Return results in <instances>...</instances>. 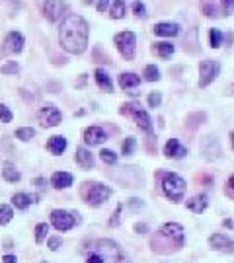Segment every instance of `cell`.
<instances>
[{
  "label": "cell",
  "instance_id": "obj_1",
  "mask_svg": "<svg viewBox=\"0 0 234 263\" xmlns=\"http://www.w3.org/2000/svg\"><path fill=\"white\" fill-rule=\"evenodd\" d=\"M59 39L65 51H69L72 55H80L86 51L88 45V23L82 16L70 14L63 20L61 31H59Z\"/></svg>",
  "mask_w": 234,
  "mask_h": 263
},
{
  "label": "cell",
  "instance_id": "obj_2",
  "mask_svg": "<svg viewBox=\"0 0 234 263\" xmlns=\"http://www.w3.org/2000/svg\"><path fill=\"white\" fill-rule=\"evenodd\" d=\"M98 256L102 258L104 263H129V258L125 256V252L112 240H98Z\"/></svg>",
  "mask_w": 234,
  "mask_h": 263
},
{
  "label": "cell",
  "instance_id": "obj_3",
  "mask_svg": "<svg viewBox=\"0 0 234 263\" xmlns=\"http://www.w3.org/2000/svg\"><path fill=\"white\" fill-rule=\"evenodd\" d=\"M162 189L166 197L174 203L182 201L184 193H186V181L178 174H164L162 175Z\"/></svg>",
  "mask_w": 234,
  "mask_h": 263
},
{
  "label": "cell",
  "instance_id": "obj_4",
  "mask_svg": "<svg viewBox=\"0 0 234 263\" xmlns=\"http://www.w3.org/2000/svg\"><path fill=\"white\" fill-rule=\"evenodd\" d=\"M82 195L84 199L94 205V207H100L108 197H112V189L106 187L104 183H86V187L82 189Z\"/></svg>",
  "mask_w": 234,
  "mask_h": 263
},
{
  "label": "cell",
  "instance_id": "obj_5",
  "mask_svg": "<svg viewBox=\"0 0 234 263\" xmlns=\"http://www.w3.org/2000/svg\"><path fill=\"white\" fill-rule=\"evenodd\" d=\"M116 45H117V51L127 59L131 61L135 57V47H137V37L133 31H121L116 35Z\"/></svg>",
  "mask_w": 234,
  "mask_h": 263
},
{
  "label": "cell",
  "instance_id": "obj_6",
  "mask_svg": "<svg viewBox=\"0 0 234 263\" xmlns=\"http://www.w3.org/2000/svg\"><path fill=\"white\" fill-rule=\"evenodd\" d=\"M121 113H123V115H125V113H131V115L135 117L137 125H139L142 131H146V132L152 131V125H150V117L146 115V111L140 110V106H137V104H127V106H123V108H121Z\"/></svg>",
  "mask_w": 234,
  "mask_h": 263
},
{
  "label": "cell",
  "instance_id": "obj_7",
  "mask_svg": "<svg viewBox=\"0 0 234 263\" xmlns=\"http://www.w3.org/2000/svg\"><path fill=\"white\" fill-rule=\"evenodd\" d=\"M67 12V6L63 0H45L43 2V16L49 22H57L63 18V14Z\"/></svg>",
  "mask_w": 234,
  "mask_h": 263
},
{
  "label": "cell",
  "instance_id": "obj_8",
  "mask_svg": "<svg viewBox=\"0 0 234 263\" xmlns=\"http://www.w3.org/2000/svg\"><path fill=\"white\" fill-rule=\"evenodd\" d=\"M51 222H53V226H55L57 230L67 232V230H70V228L76 224V219H74V215H70L67 211L57 209V211L51 213Z\"/></svg>",
  "mask_w": 234,
  "mask_h": 263
},
{
  "label": "cell",
  "instance_id": "obj_9",
  "mask_svg": "<svg viewBox=\"0 0 234 263\" xmlns=\"http://www.w3.org/2000/svg\"><path fill=\"white\" fill-rule=\"evenodd\" d=\"M219 74V65L215 63V61H211V59H207V61H203L201 65H199V86L205 88L209 86L211 82L215 80V76Z\"/></svg>",
  "mask_w": 234,
  "mask_h": 263
},
{
  "label": "cell",
  "instance_id": "obj_10",
  "mask_svg": "<svg viewBox=\"0 0 234 263\" xmlns=\"http://www.w3.org/2000/svg\"><path fill=\"white\" fill-rule=\"evenodd\" d=\"M39 121H41L43 127H55V125L61 123V111L57 110L53 104H47L39 111Z\"/></svg>",
  "mask_w": 234,
  "mask_h": 263
},
{
  "label": "cell",
  "instance_id": "obj_11",
  "mask_svg": "<svg viewBox=\"0 0 234 263\" xmlns=\"http://www.w3.org/2000/svg\"><path fill=\"white\" fill-rule=\"evenodd\" d=\"M160 236L170 238V240H176V246H182L184 244V228L180 224H176V222H168V224H164Z\"/></svg>",
  "mask_w": 234,
  "mask_h": 263
},
{
  "label": "cell",
  "instance_id": "obj_12",
  "mask_svg": "<svg viewBox=\"0 0 234 263\" xmlns=\"http://www.w3.org/2000/svg\"><path fill=\"white\" fill-rule=\"evenodd\" d=\"M22 49H23V35L18 33V31H10L6 35V41H4V51L16 55V53H22Z\"/></svg>",
  "mask_w": 234,
  "mask_h": 263
},
{
  "label": "cell",
  "instance_id": "obj_13",
  "mask_svg": "<svg viewBox=\"0 0 234 263\" xmlns=\"http://www.w3.org/2000/svg\"><path fill=\"white\" fill-rule=\"evenodd\" d=\"M106 138H108V134H106V131H104L102 127H88V129L84 131V142H86L88 146L102 144Z\"/></svg>",
  "mask_w": 234,
  "mask_h": 263
},
{
  "label": "cell",
  "instance_id": "obj_14",
  "mask_svg": "<svg viewBox=\"0 0 234 263\" xmlns=\"http://www.w3.org/2000/svg\"><path fill=\"white\" fill-rule=\"evenodd\" d=\"M209 244L213 250H221V252H227V254H233V240L225 234H213L209 238Z\"/></svg>",
  "mask_w": 234,
  "mask_h": 263
},
{
  "label": "cell",
  "instance_id": "obj_15",
  "mask_svg": "<svg viewBox=\"0 0 234 263\" xmlns=\"http://www.w3.org/2000/svg\"><path fill=\"white\" fill-rule=\"evenodd\" d=\"M201 152L205 154L207 160H215V158L221 154V148H219L215 136H205V138L201 140Z\"/></svg>",
  "mask_w": 234,
  "mask_h": 263
},
{
  "label": "cell",
  "instance_id": "obj_16",
  "mask_svg": "<svg viewBox=\"0 0 234 263\" xmlns=\"http://www.w3.org/2000/svg\"><path fill=\"white\" fill-rule=\"evenodd\" d=\"M164 154H166L168 158H184L187 154V150L180 144L178 138H170V140L166 142V146H164Z\"/></svg>",
  "mask_w": 234,
  "mask_h": 263
},
{
  "label": "cell",
  "instance_id": "obj_17",
  "mask_svg": "<svg viewBox=\"0 0 234 263\" xmlns=\"http://www.w3.org/2000/svg\"><path fill=\"white\" fill-rule=\"evenodd\" d=\"M51 183L57 189H67V187L72 185V175L69 172H55L53 177H51Z\"/></svg>",
  "mask_w": 234,
  "mask_h": 263
},
{
  "label": "cell",
  "instance_id": "obj_18",
  "mask_svg": "<svg viewBox=\"0 0 234 263\" xmlns=\"http://www.w3.org/2000/svg\"><path fill=\"white\" fill-rule=\"evenodd\" d=\"M154 33L162 35V37H174L180 33V25L178 23H156L154 25Z\"/></svg>",
  "mask_w": 234,
  "mask_h": 263
},
{
  "label": "cell",
  "instance_id": "obj_19",
  "mask_svg": "<svg viewBox=\"0 0 234 263\" xmlns=\"http://www.w3.org/2000/svg\"><path fill=\"white\" fill-rule=\"evenodd\" d=\"M47 148L51 154H63L67 148V138L65 136H53L49 142H47Z\"/></svg>",
  "mask_w": 234,
  "mask_h": 263
},
{
  "label": "cell",
  "instance_id": "obj_20",
  "mask_svg": "<svg viewBox=\"0 0 234 263\" xmlns=\"http://www.w3.org/2000/svg\"><path fill=\"white\" fill-rule=\"evenodd\" d=\"M140 84V76L137 74H133V72H123L121 76H119V86L123 88V90H127V88H135Z\"/></svg>",
  "mask_w": 234,
  "mask_h": 263
},
{
  "label": "cell",
  "instance_id": "obj_21",
  "mask_svg": "<svg viewBox=\"0 0 234 263\" xmlns=\"http://www.w3.org/2000/svg\"><path fill=\"white\" fill-rule=\"evenodd\" d=\"M76 162H78V166H82L84 170H90L94 166V156L86 148H78L76 150Z\"/></svg>",
  "mask_w": 234,
  "mask_h": 263
},
{
  "label": "cell",
  "instance_id": "obj_22",
  "mask_svg": "<svg viewBox=\"0 0 234 263\" xmlns=\"http://www.w3.org/2000/svg\"><path fill=\"white\" fill-rule=\"evenodd\" d=\"M94 76H96V82L100 84V88H102V90H106V92H112L114 84H112V78H110V74H108L106 70L98 68V70L94 72Z\"/></svg>",
  "mask_w": 234,
  "mask_h": 263
},
{
  "label": "cell",
  "instance_id": "obj_23",
  "mask_svg": "<svg viewBox=\"0 0 234 263\" xmlns=\"http://www.w3.org/2000/svg\"><path fill=\"white\" fill-rule=\"evenodd\" d=\"M110 16L114 18V20H121L123 16H125V10H127V6H125V0H114L112 4H110Z\"/></svg>",
  "mask_w": 234,
  "mask_h": 263
},
{
  "label": "cell",
  "instance_id": "obj_24",
  "mask_svg": "<svg viewBox=\"0 0 234 263\" xmlns=\"http://www.w3.org/2000/svg\"><path fill=\"white\" fill-rule=\"evenodd\" d=\"M187 209L193 213H203L207 209V197L205 195H197V197L189 199L187 201Z\"/></svg>",
  "mask_w": 234,
  "mask_h": 263
},
{
  "label": "cell",
  "instance_id": "obj_25",
  "mask_svg": "<svg viewBox=\"0 0 234 263\" xmlns=\"http://www.w3.org/2000/svg\"><path fill=\"white\" fill-rule=\"evenodd\" d=\"M31 201H33V199L29 197V195H25V193H16V195L12 197V203H14L16 209H27V207L31 205Z\"/></svg>",
  "mask_w": 234,
  "mask_h": 263
},
{
  "label": "cell",
  "instance_id": "obj_26",
  "mask_svg": "<svg viewBox=\"0 0 234 263\" xmlns=\"http://www.w3.org/2000/svg\"><path fill=\"white\" fill-rule=\"evenodd\" d=\"M2 177H4L6 181H18L22 175H20V172H18L16 168H12V166H4V170H2Z\"/></svg>",
  "mask_w": 234,
  "mask_h": 263
},
{
  "label": "cell",
  "instance_id": "obj_27",
  "mask_svg": "<svg viewBox=\"0 0 234 263\" xmlns=\"http://www.w3.org/2000/svg\"><path fill=\"white\" fill-rule=\"evenodd\" d=\"M156 53L162 57V59H166V57H170L172 53H174V45L172 43H166V41H162V43H156Z\"/></svg>",
  "mask_w": 234,
  "mask_h": 263
},
{
  "label": "cell",
  "instance_id": "obj_28",
  "mask_svg": "<svg viewBox=\"0 0 234 263\" xmlns=\"http://www.w3.org/2000/svg\"><path fill=\"white\" fill-rule=\"evenodd\" d=\"M135 148H137V140H135L133 136H127V138H125V142L121 144V152L125 154V156L133 154L135 152Z\"/></svg>",
  "mask_w": 234,
  "mask_h": 263
},
{
  "label": "cell",
  "instance_id": "obj_29",
  "mask_svg": "<svg viewBox=\"0 0 234 263\" xmlns=\"http://www.w3.org/2000/svg\"><path fill=\"white\" fill-rule=\"evenodd\" d=\"M47 232H49V224H45V222L37 224V226H35V242L41 244V242L45 240Z\"/></svg>",
  "mask_w": 234,
  "mask_h": 263
},
{
  "label": "cell",
  "instance_id": "obj_30",
  "mask_svg": "<svg viewBox=\"0 0 234 263\" xmlns=\"http://www.w3.org/2000/svg\"><path fill=\"white\" fill-rule=\"evenodd\" d=\"M12 217H14L12 209L8 205H0V224H8L12 220Z\"/></svg>",
  "mask_w": 234,
  "mask_h": 263
},
{
  "label": "cell",
  "instance_id": "obj_31",
  "mask_svg": "<svg viewBox=\"0 0 234 263\" xmlns=\"http://www.w3.org/2000/svg\"><path fill=\"white\" fill-rule=\"evenodd\" d=\"M144 78L148 80V82H154V80H158L160 78V72H158V68L154 65H148L144 68Z\"/></svg>",
  "mask_w": 234,
  "mask_h": 263
},
{
  "label": "cell",
  "instance_id": "obj_32",
  "mask_svg": "<svg viewBox=\"0 0 234 263\" xmlns=\"http://www.w3.org/2000/svg\"><path fill=\"white\" fill-rule=\"evenodd\" d=\"M33 134H35V131H33L31 127H23V129H18V131H16V136H18L20 140H29Z\"/></svg>",
  "mask_w": 234,
  "mask_h": 263
},
{
  "label": "cell",
  "instance_id": "obj_33",
  "mask_svg": "<svg viewBox=\"0 0 234 263\" xmlns=\"http://www.w3.org/2000/svg\"><path fill=\"white\" fill-rule=\"evenodd\" d=\"M223 43V35H221V31L219 29H211V47H221Z\"/></svg>",
  "mask_w": 234,
  "mask_h": 263
},
{
  "label": "cell",
  "instance_id": "obj_34",
  "mask_svg": "<svg viewBox=\"0 0 234 263\" xmlns=\"http://www.w3.org/2000/svg\"><path fill=\"white\" fill-rule=\"evenodd\" d=\"M133 12H135V16H139V18H144V16H146V8H144V4H142L140 0H135V2H133Z\"/></svg>",
  "mask_w": 234,
  "mask_h": 263
},
{
  "label": "cell",
  "instance_id": "obj_35",
  "mask_svg": "<svg viewBox=\"0 0 234 263\" xmlns=\"http://www.w3.org/2000/svg\"><path fill=\"white\" fill-rule=\"evenodd\" d=\"M12 117H14V115H12V111L8 110L6 106H2V104H0V121H2V123H10V121H12Z\"/></svg>",
  "mask_w": 234,
  "mask_h": 263
},
{
  "label": "cell",
  "instance_id": "obj_36",
  "mask_svg": "<svg viewBox=\"0 0 234 263\" xmlns=\"http://www.w3.org/2000/svg\"><path fill=\"white\" fill-rule=\"evenodd\" d=\"M102 160L106 162V164H116V160H117V154L114 152V150H102Z\"/></svg>",
  "mask_w": 234,
  "mask_h": 263
},
{
  "label": "cell",
  "instance_id": "obj_37",
  "mask_svg": "<svg viewBox=\"0 0 234 263\" xmlns=\"http://www.w3.org/2000/svg\"><path fill=\"white\" fill-rule=\"evenodd\" d=\"M160 102H162V96H160L158 92H152V94L148 96V106H150V108L156 110V108L160 106Z\"/></svg>",
  "mask_w": 234,
  "mask_h": 263
},
{
  "label": "cell",
  "instance_id": "obj_38",
  "mask_svg": "<svg viewBox=\"0 0 234 263\" xmlns=\"http://www.w3.org/2000/svg\"><path fill=\"white\" fill-rule=\"evenodd\" d=\"M18 70H20V66L16 65V63H8V65L0 66V72L2 74H16Z\"/></svg>",
  "mask_w": 234,
  "mask_h": 263
},
{
  "label": "cell",
  "instance_id": "obj_39",
  "mask_svg": "<svg viewBox=\"0 0 234 263\" xmlns=\"http://www.w3.org/2000/svg\"><path fill=\"white\" fill-rule=\"evenodd\" d=\"M223 2V8H225V14L229 16L233 12V6H234V0H221Z\"/></svg>",
  "mask_w": 234,
  "mask_h": 263
},
{
  "label": "cell",
  "instance_id": "obj_40",
  "mask_svg": "<svg viewBox=\"0 0 234 263\" xmlns=\"http://www.w3.org/2000/svg\"><path fill=\"white\" fill-rule=\"evenodd\" d=\"M59 246H61V238H57V236H53V238H49V248L55 252V250H59Z\"/></svg>",
  "mask_w": 234,
  "mask_h": 263
},
{
  "label": "cell",
  "instance_id": "obj_41",
  "mask_svg": "<svg viewBox=\"0 0 234 263\" xmlns=\"http://www.w3.org/2000/svg\"><path fill=\"white\" fill-rule=\"evenodd\" d=\"M96 8H98V12H106V10L110 8V0H100Z\"/></svg>",
  "mask_w": 234,
  "mask_h": 263
},
{
  "label": "cell",
  "instance_id": "obj_42",
  "mask_svg": "<svg viewBox=\"0 0 234 263\" xmlns=\"http://www.w3.org/2000/svg\"><path fill=\"white\" fill-rule=\"evenodd\" d=\"M86 263H104V262H102V258H100L98 254H94V256H90V258L86 260Z\"/></svg>",
  "mask_w": 234,
  "mask_h": 263
},
{
  "label": "cell",
  "instance_id": "obj_43",
  "mask_svg": "<svg viewBox=\"0 0 234 263\" xmlns=\"http://www.w3.org/2000/svg\"><path fill=\"white\" fill-rule=\"evenodd\" d=\"M135 230L137 232H146V224H135Z\"/></svg>",
  "mask_w": 234,
  "mask_h": 263
},
{
  "label": "cell",
  "instance_id": "obj_44",
  "mask_svg": "<svg viewBox=\"0 0 234 263\" xmlns=\"http://www.w3.org/2000/svg\"><path fill=\"white\" fill-rule=\"evenodd\" d=\"M2 262H4V263H16V258H14V256H6Z\"/></svg>",
  "mask_w": 234,
  "mask_h": 263
},
{
  "label": "cell",
  "instance_id": "obj_45",
  "mask_svg": "<svg viewBox=\"0 0 234 263\" xmlns=\"http://www.w3.org/2000/svg\"><path fill=\"white\" fill-rule=\"evenodd\" d=\"M225 226L227 228H233V220H225Z\"/></svg>",
  "mask_w": 234,
  "mask_h": 263
},
{
  "label": "cell",
  "instance_id": "obj_46",
  "mask_svg": "<svg viewBox=\"0 0 234 263\" xmlns=\"http://www.w3.org/2000/svg\"><path fill=\"white\" fill-rule=\"evenodd\" d=\"M45 263H47V262H45Z\"/></svg>",
  "mask_w": 234,
  "mask_h": 263
}]
</instances>
